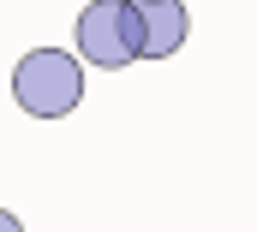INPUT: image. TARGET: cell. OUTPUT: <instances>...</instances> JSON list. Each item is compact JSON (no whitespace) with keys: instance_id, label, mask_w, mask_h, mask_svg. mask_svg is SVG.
I'll return each instance as SVG.
<instances>
[{"instance_id":"cell-1","label":"cell","mask_w":257,"mask_h":232,"mask_svg":"<svg viewBox=\"0 0 257 232\" xmlns=\"http://www.w3.org/2000/svg\"><path fill=\"white\" fill-rule=\"evenodd\" d=\"M12 102L30 119H66L84 102V60L66 48H30L12 66Z\"/></svg>"},{"instance_id":"cell-2","label":"cell","mask_w":257,"mask_h":232,"mask_svg":"<svg viewBox=\"0 0 257 232\" xmlns=\"http://www.w3.org/2000/svg\"><path fill=\"white\" fill-rule=\"evenodd\" d=\"M78 60L96 72H126L138 60V6L132 0H90L78 12Z\"/></svg>"},{"instance_id":"cell-3","label":"cell","mask_w":257,"mask_h":232,"mask_svg":"<svg viewBox=\"0 0 257 232\" xmlns=\"http://www.w3.org/2000/svg\"><path fill=\"white\" fill-rule=\"evenodd\" d=\"M138 6V60H168L186 48L192 18L180 0H132Z\"/></svg>"},{"instance_id":"cell-4","label":"cell","mask_w":257,"mask_h":232,"mask_svg":"<svg viewBox=\"0 0 257 232\" xmlns=\"http://www.w3.org/2000/svg\"><path fill=\"white\" fill-rule=\"evenodd\" d=\"M0 232H24V226H18V214H6V208H0Z\"/></svg>"}]
</instances>
